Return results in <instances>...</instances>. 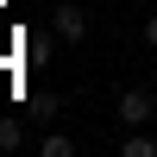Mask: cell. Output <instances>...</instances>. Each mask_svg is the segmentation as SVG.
Segmentation results:
<instances>
[{
	"instance_id": "6da1fadb",
	"label": "cell",
	"mask_w": 157,
	"mask_h": 157,
	"mask_svg": "<svg viewBox=\"0 0 157 157\" xmlns=\"http://www.w3.org/2000/svg\"><path fill=\"white\" fill-rule=\"evenodd\" d=\"M50 32H57L63 44H82V38H88V13H82V6H63V13H57V25H50Z\"/></svg>"
},
{
	"instance_id": "7a4b0ae2",
	"label": "cell",
	"mask_w": 157,
	"mask_h": 157,
	"mask_svg": "<svg viewBox=\"0 0 157 157\" xmlns=\"http://www.w3.org/2000/svg\"><path fill=\"white\" fill-rule=\"evenodd\" d=\"M120 120L126 126H145L151 120V94H145V88H126V94H120Z\"/></svg>"
},
{
	"instance_id": "3957f363",
	"label": "cell",
	"mask_w": 157,
	"mask_h": 157,
	"mask_svg": "<svg viewBox=\"0 0 157 157\" xmlns=\"http://www.w3.org/2000/svg\"><path fill=\"white\" fill-rule=\"evenodd\" d=\"M50 50H57V38H50V32H32V38L19 44V57L32 63V69H44V63H50Z\"/></svg>"
},
{
	"instance_id": "277c9868",
	"label": "cell",
	"mask_w": 157,
	"mask_h": 157,
	"mask_svg": "<svg viewBox=\"0 0 157 157\" xmlns=\"http://www.w3.org/2000/svg\"><path fill=\"white\" fill-rule=\"evenodd\" d=\"M19 145H25V120L19 113H0V157H13Z\"/></svg>"
},
{
	"instance_id": "5b68a950",
	"label": "cell",
	"mask_w": 157,
	"mask_h": 157,
	"mask_svg": "<svg viewBox=\"0 0 157 157\" xmlns=\"http://www.w3.org/2000/svg\"><path fill=\"white\" fill-rule=\"evenodd\" d=\"M126 157H157V138H145L138 126H126V145H120Z\"/></svg>"
},
{
	"instance_id": "8992f818",
	"label": "cell",
	"mask_w": 157,
	"mask_h": 157,
	"mask_svg": "<svg viewBox=\"0 0 157 157\" xmlns=\"http://www.w3.org/2000/svg\"><path fill=\"white\" fill-rule=\"evenodd\" d=\"M69 151H75V138H63V132H50L44 145H38V157H69Z\"/></svg>"
},
{
	"instance_id": "52a82bcc",
	"label": "cell",
	"mask_w": 157,
	"mask_h": 157,
	"mask_svg": "<svg viewBox=\"0 0 157 157\" xmlns=\"http://www.w3.org/2000/svg\"><path fill=\"white\" fill-rule=\"evenodd\" d=\"M25 113H32V120H50V113H57V94H32Z\"/></svg>"
},
{
	"instance_id": "ba28073f",
	"label": "cell",
	"mask_w": 157,
	"mask_h": 157,
	"mask_svg": "<svg viewBox=\"0 0 157 157\" xmlns=\"http://www.w3.org/2000/svg\"><path fill=\"white\" fill-rule=\"evenodd\" d=\"M145 44L157 50V13H151V19H145Z\"/></svg>"
}]
</instances>
